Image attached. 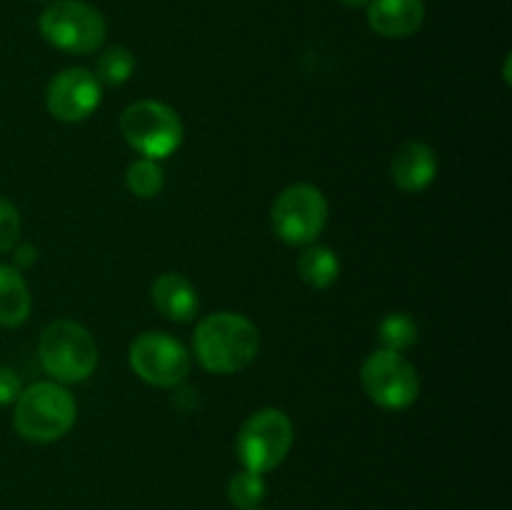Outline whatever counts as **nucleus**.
I'll use <instances>...</instances> for the list:
<instances>
[{"instance_id":"nucleus-24","label":"nucleus","mask_w":512,"mask_h":510,"mask_svg":"<svg viewBox=\"0 0 512 510\" xmlns=\"http://www.w3.org/2000/svg\"><path fill=\"white\" fill-rule=\"evenodd\" d=\"M238 510H260V508H258V505H255V508H238Z\"/></svg>"},{"instance_id":"nucleus-20","label":"nucleus","mask_w":512,"mask_h":510,"mask_svg":"<svg viewBox=\"0 0 512 510\" xmlns=\"http://www.w3.org/2000/svg\"><path fill=\"white\" fill-rule=\"evenodd\" d=\"M20 238V213L10 200L0 198V253L15 248Z\"/></svg>"},{"instance_id":"nucleus-10","label":"nucleus","mask_w":512,"mask_h":510,"mask_svg":"<svg viewBox=\"0 0 512 510\" xmlns=\"http://www.w3.org/2000/svg\"><path fill=\"white\" fill-rule=\"evenodd\" d=\"M103 85L88 68H65L45 90V108L60 123H80L98 110Z\"/></svg>"},{"instance_id":"nucleus-15","label":"nucleus","mask_w":512,"mask_h":510,"mask_svg":"<svg viewBox=\"0 0 512 510\" xmlns=\"http://www.w3.org/2000/svg\"><path fill=\"white\" fill-rule=\"evenodd\" d=\"M298 273L303 278V283H308L310 288L325 290L338 280L340 275V260L335 255V250L323 248V245H310L308 250H303L298 260Z\"/></svg>"},{"instance_id":"nucleus-7","label":"nucleus","mask_w":512,"mask_h":510,"mask_svg":"<svg viewBox=\"0 0 512 510\" xmlns=\"http://www.w3.org/2000/svg\"><path fill=\"white\" fill-rule=\"evenodd\" d=\"M270 225L288 245H310L328 225V198L310 183H295L275 198Z\"/></svg>"},{"instance_id":"nucleus-18","label":"nucleus","mask_w":512,"mask_h":510,"mask_svg":"<svg viewBox=\"0 0 512 510\" xmlns=\"http://www.w3.org/2000/svg\"><path fill=\"white\" fill-rule=\"evenodd\" d=\"M378 338L385 350L403 353V350H408L410 345H415V340H418V325H415V320L410 318V315L390 313L385 315L383 323H380Z\"/></svg>"},{"instance_id":"nucleus-13","label":"nucleus","mask_w":512,"mask_h":510,"mask_svg":"<svg viewBox=\"0 0 512 510\" xmlns=\"http://www.w3.org/2000/svg\"><path fill=\"white\" fill-rule=\"evenodd\" d=\"M150 298H153L155 310L173 323H190L200 308L198 290L180 273L158 275L150 288Z\"/></svg>"},{"instance_id":"nucleus-17","label":"nucleus","mask_w":512,"mask_h":510,"mask_svg":"<svg viewBox=\"0 0 512 510\" xmlns=\"http://www.w3.org/2000/svg\"><path fill=\"white\" fill-rule=\"evenodd\" d=\"M135 70V58L128 48L123 45H110L103 53L98 55V63H95V78L100 80V85H123L125 80L133 75Z\"/></svg>"},{"instance_id":"nucleus-5","label":"nucleus","mask_w":512,"mask_h":510,"mask_svg":"<svg viewBox=\"0 0 512 510\" xmlns=\"http://www.w3.org/2000/svg\"><path fill=\"white\" fill-rule=\"evenodd\" d=\"M40 33L53 48L88 55L103 48L108 25L100 10L83 0H55L40 15Z\"/></svg>"},{"instance_id":"nucleus-19","label":"nucleus","mask_w":512,"mask_h":510,"mask_svg":"<svg viewBox=\"0 0 512 510\" xmlns=\"http://www.w3.org/2000/svg\"><path fill=\"white\" fill-rule=\"evenodd\" d=\"M228 498L235 508H255L265 498V480L263 473L253 470H240L228 483Z\"/></svg>"},{"instance_id":"nucleus-23","label":"nucleus","mask_w":512,"mask_h":510,"mask_svg":"<svg viewBox=\"0 0 512 510\" xmlns=\"http://www.w3.org/2000/svg\"><path fill=\"white\" fill-rule=\"evenodd\" d=\"M340 3L350 5V8H363V5H368L370 0H340Z\"/></svg>"},{"instance_id":"nucleus-21","label":"nucleus","mask_w":512,"mask_h":510,"mask_svg":"<svg viewBox=\"0 0 512 510\" xmlns=\"http://www.w3.org/2000/svg\"><path fill=\"white\" fill-rule=\"evenodd\" d=\"M20 378L15 375V370L0 365V405H10L18 400L20 395Z\"/></svg>"},{"instance_id":"nucleus-22","label":"nucleus","mask_w":512,"mask_h":510,"mask_svg":"<svg viewBox=\"0 0 512 510\" xmlns=\"http://www.w3.org/2000/svg\"><path fill=\"white\" fill-rule=\"evenodd\" d=\"M35 260V248H30V245H25V248L18 250V263L20 265H28Z\"/></svg>"},{"instance_id":"nucleus-11","label":"nucleus","mask_w":512,"mask_h":510,"mask_svg":"<svg viewBox=\"0 0 512 510\" xmlns=\"http://www.w3.org/2000/svg\"><path fill=\"white\" fill-rule=\"evenodd\" d=\"M438 175V158L430 145L420 140H408L400 145L390 160V178L405 193H420Z\"/></svg>"},{"instance_id":"nucleus-9","label":"nucleus","mask_w":512,"mask_h":510,"mask_svg":"<svg viewBox=\"0 0 512 510\" xmlns=\"http://www.w3.org/2000/svg\"><path fill=\"white\" fill-rule=\"evenodd\" d=\"M130 368L155 388H175L190 373V355L173 335L150 330L130 343Z\"/></svg>"},{"instance_id":"nucleus-8","label":"nucleus","mask_w":512,"mask_h":510,"mask_svg":"<svg viewBox=\"0 0 512 510\" xmlns=\"http://www.w3.org/2000/svg\"><path fill=\"white\" fill-rule=\"evenodd\" d=\"M365 395L385 410H405L418 400L420 378L415 365L395 350H375L360 368Z\"/></svg>"},{"instance_id":"nucleus-1","label":"nucleus","mask_w":512,"mask_h":510,"mask_svg":"<svg viewBox=\"0 0 512 510\" xmlns=\"http://www.w3.org/2000/svg\"><path fill=\"white\" fill-rule=\"evenodd\" d=\"M260 348L253 320L240 313H213L203 318L193 335V353L208 373L233 375L248 368Z\"/></svg>"},{"instance_id":"nucleus-3","label":"nucleus","mask_w":512,"mask_h":510,"mask_svg":"<svg viewBox=\"0 0 512 510\" xmlns=\"http://www.w3.org/2000/svg\"><path fill=\"white\" fill-rule=\"evenodd\" d=\"M40 363L58 383H83L98 365V345L88 328L75 320H53L40 333Z\"/></svg>"},{"instance_id":"nucleus-4","label":"nucleus","mask_w":512,"mask_h":510,"mask_svg":"<svg viewBox=\"0 0 512 510\" xmlns=\"http://www.w3.org/2000/svg\"><path fill=\"white\" fill-rule=\"evenodd\" d=\"M120 133L125 143L143 158L160 160L173 155L183 143V120L160 100H138L120 115Z\"/></svg>"},{"instance_id":"nucleus-16","label":"nucleus","mask_w":512,"mask_h":510,"mask_svg":"<svg viewBox=\"0 0 512 510\" xmlns=\"http://www.w3.org/2000/svg\"><path fill=\"white\" fill-rule=\"evenodd\" d=\"M125 185H128V190L135 195V198L150 200L163 190L165 173L158 165V160H150V158L133 160V163L128 165V170H125Z\"/></svg>"},{"instance_id":"nucleus-6","label":"nucleus","mask_w":512,"mask_h":510,"mask_svg":"<svg viewBox=\"0 0 512 510\" xmlns=\"http://www.w3.org/2000/svg\"><path fill=\"white\" fill-rule=\"evenodd\" d=\"M295 428L293 420L278 408H263L250 415L240 428L235 448L240 463L253 473H270L288 458L293 448Z\"/></svg>"},{"instance_id":"nucleus-2","label":"nucleus","mask_w":512,"mask_h":510,"mask_svg":"<svg viewBox=\"0 0 512 510\" xmlns=\"http://www.w3.org/2000/svg\"><path fill=\"white\" fill-rule=\"evenodd\" d=\"M78 418L75 398L58 383H33L20 390L15 400L13 425L20 438L30 443H53L65 438Z\"/></svg>"},{"instance_id":"nucleus-14","label":"nucleus","mask_w":512,"mask_h":510,"mask_svg":"<svg viewBox=\"0 0 512 510\" xmlns=\"http://www.w3.org/2000/svg\"><path fill=\"white\" fill-rule=\"evenodd\" d=\"M30 290L23 275L10 265H0V325L18 328L30 315Z\"/></svg>"},{"instance_id":"nucleus-12","label":"nucleus","mask_w":512,"mask_h":510,"mask_svg":"<svg viewBox=\"0 0 512 510\" xmlns=\"http://www.w3.org/2000/svg\"><path fill=\"white\" fill-rule=\"evenodd\" d=\"M425 20L423 0H370L368 25L383 38H410Z\"/></svg>"}]
</instances>
